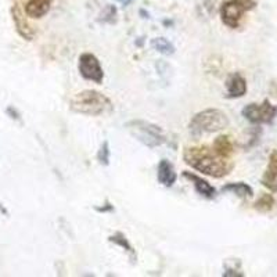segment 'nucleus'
Wrapping results in <instances>:
<instances>
[{
  "label": "nucleus",
  "mask_w": 277,
  "mask_h": 277,
  "mask_svg": "<svg viewBox=\"0 0 277 277\" xmlns=\"http://www.w3.org/2000/svg\"><path fill=\"white\" fill-rule=\"evenodd\" d=\"M183 177L190 180V182L193 183L195 191H197L200 195L205 197V199L211 200L216 195V189H215V187H213V186L211 185L208 180L203 179L201 176L195 175V173H191V172H189V171H185L183 172Z\"/></svg>",
  "instance_id": "9b49d317"
},
{
  "label": "nucleus",
  "mask_w": 277,
  "mask_h": 277,
  "mask_svg": "<svg viewBox=\"0 0 277 277\" xmlns=\"http://www.w3.org/2000/svg\"><path fill=\"white\" fill-rule=\"evenodd\" d=\"M151 46L152 49H155V50L165 55L173 54V53H175V47H173V45H172L168 39H165V37H155V39H152Z\"/></svg>",
  "instance_id": "f3484780"
},
{
  "label": "nucleus",
  "mask_w": 277,
  "mask_h": 277,
  "mask_svg": "<svg viewBox=\"0 0 277 277\" xmlns=\"http://www.w3.org/2000/svg\"><path fill=\"white\" fill-rule=\"evenodd\" d=\"M223 193H233L237 197L243 200L251 199L254 195V189L244 182H237V183H227L226 186L222 187Z\"/></svg>",
  "instance_id": "2eb2a0df"
},
{
  "label": "nucleus",
  "mask_w": 277,
  "mask_h": 277,
  "mask_svg": "<svg viewBox=\"0 0 277 277\" xmlns=\"http://www.w3.org/2000/svg\"><path fill=\"white\" fill-rule=\"evenodd\" d=\"M248 10L239 0H226L221 6V19L226 27L235 29L240 27L241 19Z\"/></svg>",
  "instance_id": "0eeeda50"
},
{
  "label": "nucleus",
  "mask_w": 277,
  "mask_h": 277,
  "mask_svg": "<svg viewBox=\"0 0 277 277\" xmlns=\"http://www.w3.org/2000/svg\"><path fill=\"white\" fill-rule=\"evenodd\" d=\"M229 125H230V121L225 111L219 108H207V110L200 111L199 114H195L191 118L189 129L191 134L199 137L204 133H213V132L226 129Z\"/></svg>",
  "instance_id": "7ed1b4c3"
},
{
  "label": "nucleus",
  "mask_w": 277,
  "mask_h": 277,
  "mask_svg": "<svg viewBox=\"0 0 277 277\" xmlns=\"http://www.w3.org/2000/svg\"><path fill=\"white\" fill-rule=\"evenodd\" d=\"M97 160L102 165H108L110 164V146H108V142H104L102 144V147L98 150V154H97Z\"/></svg>",
  "instance_id": "6ab92c4d"
},
{
  "label": "nucleus",
  "mask_w": 277,
  "mask_h": 277,
  "mask_svg": "<svg viewBox=\"0 0 277 277\" xmlns=\"http://www.w3.org/2000/svg\"><path fill=\"white\" fill-rule=\"evenodd\" d=\"M213 150L223 158H230L234 152V146H233V140L230 136L227 134H221L213 140L212 144Z\"/></svg>",
  "instance_id": "4468645a"
},
{
  "label": "nucleus",
  "mask_w": 277,
  "mask_h": 277,
  "mask_svg": "<svg viewBox=\"0 0 277 277\" xmlns=\"http://www.w3.org/2000/svg\"><path fill=\"white\" fill-rule=\"evenodd\" d=\"M261 183L269 191L277 193V150H273L269 155L268 166H266V171L261 179Z\"/></svg>",
  "instance_id": "9d476101"
},
{
  "label": "nucleus",
  "mask_w": 277,
  "mask_h": 277,
  "mask_svg": "<svg viewBox=\"0 0 277 277\" xmlns=\"http://www.w3.org/2000/svg\"><path fill=\"white\" fill-rule=\"evenodd\" d=\"M240 3H243V5L247 7V10H252L255 9V6H256V0H239Z\"/></svg>",
  "instance_id": "412c9836"
},
{
  "label": "nucleus",
  "mask_w": 277,
  "mask_h": 277,
  "mask_svg": "<svg viewBox=\"0 0 277 277\" xmlns=\"http://www.w3.org/2000/svg\"><path fill=\"white\" fill-rule=\"evenodd\" d=\"M126 128L138 142L150 148L158 147L165 142V136L160 126L143 120H133L126 124Z\"/></svg>",
  "instance_id": "20e7f679"
},
{
  "label": "nucleus",
  "mask_w": 277,
  "mask_h": 277,
  "mask_svg": "<svg viewBox=\"0 0 277 277\" xmlns=\"http://www.w3.org/2000/svg\"><path fill=\"white\" fill-rule=\"evenodd\" d=\"M183 161L186 165L201 172L203 175L221 179L227 176L233 169L234 164L230 158H223L217 154L213 147H186L183 151Z\"/></svg>",
  "instance_id": "f257e3e1"
},
{
  "label": "nucleus",
  "mask_w": 277,
  "mask_h": 277,
  "mask_svg": "<svg viewBox=\"0 0 277 277\" xmlns=\"http://www.w3.org/2000/svg\"><path fill=\"white\" fill-rule=\"evenodd\" d=\"M157 179L162 186L171 187L175 185L177 175H176L175 168L168 160H161L157 168Z\"/></svg>",
  "instance_id": "ddd939ff"
},
{
  "label": "nucleus",
  "mask_w": 277,
  "mask_h": 277,
  "mask_svg": "<svg viewBox=\"0 0 277 277\" xmlns=\"http://www.w3.org/2000/svg\"><path fill=\"white\" fill-rule=\"evenodd\" d=\"M53 0H27L25 3V14L29 18H42L51 9Z\"/></svg>",
  "instance_id": "f8f14e48"
},
{
  "label": "nucleus",
  "mask_w": 277,
  "mask_h": 277,
  "mask_svg": "<svg viewBox=\"0 0 277 277\" xmlns=\"http://www.w3.org/2000/svg\"><path fill=\"white\" fill-rule=\"evenodd\" d=\"M276 200L272 194H262L254 204V209L261 213H268L274 208Z\"/></svg>",
  "instance_id": "dca6fc26"
},
{
  "label": "nucleus",
  "mask_w": 277,
  "mask_h": 277,
  "mask_svg": "<svg viewBox=\"0 0 277 277\" xmlns=\"http://www.w3.org/2000/svg\"><path fill=\"white\" fill-rule=\"evenodd\" d=\"M108 240H110L111 243H115L116 245H121V247H122V248H124L125 251L130 255V258L133 259V261L136 259V252H134L133 247L130 245V243L128 241V239L125 237V234H122V233L118 231V233H115L114 235H111Z\"/></svg>",
  "instance_id": "a211bd4d"
},
{
  "label": "nucleus",
  "mask_w": 277,
  "mask_h": 277,
  "mask_svg": "<svg viewBox=\"0 0 277 277\" xmlns=\"http://www.w3.org/2000/svg\"><path fill=\"white\" fill-rule=\"evenodd\" d=\"M79 74L83 79L92 81V82L102 85L104 79V71L100 61L93 53H82L78 58Z\"/></svg>",
  "instance_id": "423d86ee"
},
{
  "label": "nucleus",
  "mask_w": 277,
  "mask_h": 277,
  "mask_svg": "<svg viewBox=\"0 0 277 277\" xmlns=\"http://www.w3.org/2000/svg\"><path fill=\"white\" fill-rule=\"evenodd\" d=\"M6 114L11 118V120L17 121V122H23V118H21V114L18 112V110L13 106H9L6 108Z\"/></svg>",
  "instance_id": "aec40b11"
},
{
  "label": "nucleus",
  "mask_w": 277,
  "mask_h": 277,
  "mask_svg": "<svg viewBox=\"0 0 277 277\" xmlns=\"http://www.w3.org/2000/svg\"><path fill=\"white\" fill-rule=\"evenodd\" d=\"M241 115L254 125L272 124L277 116V107L273 106L268 98H265L261 104L251 103L241 110Z\"/></svg>",
  "instance_id": "39448f33"
},
{
  "label": "nucleus",
  "mask_w": 277,
  "mask_h": 277,
  "mask_svg": "<svg viewBox=\"0 0 277 277\" xmlns=\"http://www.w3.org/2000/svg\"><path fill=\"white\" fill-rule=\"evenodd\" d=\"M69 108L76 114L98 116L111 112L114 110V106L106 94L97 90H83V92L76 93L71 98Z\"/></svg>",
  "instance_id": "f03ea898"
},
{
  "label": "nucleus",
  "mask_w": 277,
  "mask_h": 277,
  "mask_svg": "<svg viewBox=\"0 0 277 277\" xmlns=\"http://www.w3.org/2000/svg\"><path fill=\"white\" fill-rule=\"evenodd\" d=\"M248 86L247 81L240 72H233L226 79V97L227 98H240L247 93Z\"/></svg>",
  "instance_id": "1a4fd4ad"
},
{
  "label": "nucleus",
  "mask_w": 277,
  "mask_h": 277,
  "mask_svg": "<svg viewBox=\"0 0 277 277\" xmlns=\"http://www.w3.org/2000/svg\"><path fill=\"white\" fill-rule=\"evenodd\" d=\"M11 17H13L15 31H17L19 36L28 42L33 41L36 32H35V29L29 25V23H28L27 18H25V15L23 14V10L19 9L18 5H14L13 7H11Z\"/></svg>",
  "instance_id": "6e6552de"
}]
</instances>
